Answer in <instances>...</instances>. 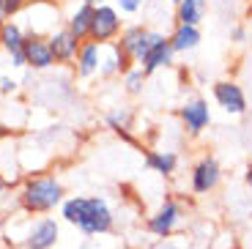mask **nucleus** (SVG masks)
<instances>
[{"instance_id":"nucleus-1","label":"nucleus","mask_w":252,"mask_h":249,"mask_svg":"<svg viewBox=\"0 0 252 249\" xmlns=\"http://www.w3.org/2000/svg\"><path fill=\"white\" fill-rule=\"evenodd\" d=\"M61 219L85 236H107L115 227V214L104 197L71 194L61 203Z\"/></svg>"},{"instance_id":"nucleus-2","label":"nucleus","mask_w":252,"mask_h":249,"mask_svg":"<svg viewBox=\"0 0 252 249\" xmlns=\"http://www.w3.org/2000/svg\"><path fill=\"white\" fill-rule=\"evenodd\" d=\"M63 184L55 175H28L19 184L17 203L25 214H50L63 203Z\"/></svg>"},{"instance_id":"nucleus-3","label":"nucleus","mask_w":252,"mask_h":249,"mask_svg":"<svg viewBox=\"0 0 252 249\" xmlns=\"http://www.w3.org/2000/svg\"><path fill=\"white\" fill-rule=\"evenodd\" d=\"M181 219H184V206L178 200L167 197V200H162V206H159L151 217L145 219V230L157 238H170L173 233L178 230Z\"/></svg>"},{"instance_id":"nucleus-4","label":"nucleus","mask_w":252,"mask_h":249,"mask_svg":"<svg viewBox=\"0 0 252 249\" xmlns=\"http://www.w3.org/2000/svg\"><path fill=\"white\" fill-rule=\"evenodd\" d=\"M121 33H124V22H121V14H118V8H113V6H99V8H94V22H91V41H96V44H113V41H118L121 38Z\"/></svg>"},{"instance_id":"nucleus-5","label":"nucleus","mask_w":252,"mask_h":249,"mask_svg":"<svg viewBox=\"0 0 252 249\" xmlns=\"http://www.w3.org/2000/svg\"><path fill=\"white\" fill-rule=\"evenodd\" d=\"M22 241L28 249H55L61 241V222L55 217H38L25 224Z\"/></svg>"},{"instance_id":"nucleus-6","label":"nucleus","mask_w":252,"mask_h":249,"mask_svg":"<svg viewBox=\"0 0 252 249\" xmlns=\"http://www.w3.org/2000/svg\"><path fill=\"white\" fill-rule=\"evenodd\" d=\"M220 181H222V167L211 154L200 156L195 162V167H192V173H189V187H192L195 194L214 192V189L220 187Z\"/></svg>"},{"instance_id":"nucleus-7","label":"nucleus","mask_w":252,"mask_h":249,"mask_svg":"<svg viewBox=\"0 0 252 249\" xmlns=\"http://www.w3.org/2000/svg\"><path fill=\"white\" fill-rule=\"evenodd\" d=\"M178 118H181L184 129H187L192 137L203 134V131L208 129V124H211V110H208V101L200 99V96L187 99L181 107H178Z\"/></svg>"},{"instance_id":"nucleus-8","label":"nucleus","mask_w":252,"mask_h":249,"mask_svg":"<svg viewBox=\"0 0 252 249\" xmlns=\"http://www.w3.org/2000/svg\"><path fill=\"white\" fill-rule=\"evenodd\" d=\"M154 38H157V31H148V28H143V25H132V28H124V33H121V38H118V47L132 58L134 63H140L143 55L148 52V47L154 44Z\"/></svg>"},{"instance_id":"nucleus-9","label":"nucleus","mask_w":252,"mask_h":249,"mask_svg":"<svg viewBox=\"0 0 252 249\" xmlns=\"http://www.w3.org/2000/svg\"><path fill=\"white\" fill-rule=\"evenodd\" d=\"M214 99L227 115H244L247 112V96L244 88L233 80H220L214 82Z\"/></svg>"},{"instance_id":"nucleus-10","label":"nucleus","mask_w":252,"mask_h":249,"mask_svg":"<svg viewBox=\"0 0 252 249\" xmlns=\"http://www.w3.org/2000/svg\"><path fill=\"white\" fill-rule=\"evenodd\" d=\"M132 63L134 61L121 50L118 41L104 44V50H101V63H99V77H104V80H110V77H115V74H124L126 77L129 71L134 69Z\"/></svg>"},{"instance_id":"nucleus-11","label":"nucleus","mask_w":252,"mask_h":249,"mask_svg":"<svg viewBox=\"0 0 252 249\" xmlns=\"http://www.w3.org/2000/svg\"><path fill=\"white\" fill-rule=\"evenodd\" d=\"M173 47H170V36H164V33L157 31V38H154V44L148 47V52L143 55V61H140V69L145 71V74H154L157 69H164V66H170L173 63Z\"/></svg>"},{"instance_id":"nucleus-12","label":"nucleus","mask_w":252,"mask_h":249,"mask_svg":"<svg viewBox=\"0 0 252 249\" xmlns=\"http://www.w3.org/2000/svg\"><path fill=\"white\" fill-rule=\"evenodd\" d=\"M22 52H25V61L31 69L36 71H44L55 66V55L50 50V41L47 36H28L25 44H22Z\"/></svg>"},{"instance_id":"nucleus-13","label":"nucleus","mask_w":252,"mask_h":249,"mask_svg":"<svg viewBox=\"0 0 252 249\" xmlns=\"http://www.w3.org/2000/svg\"><path fill=\"white\" fill-rule=\"evenodd\" d=\"M47 41H50V50H52V55H55V63H74L77 61V52H80L82 41L71 31H66V28L52 31L50 36H47Z\"/></svg>"},{"instance_id":"nucleus-14","label":"nucleus","mask_w":252,"mask_h":249,"mask_svg":"<svg viewBox=\"0 0 252 249\" xmlns=\"http://www.w3.org/2000/svg\"><path fill=\"white\" fill-rule=\"evenodd\" d=\"M101 44L96 41H82L80 44V52H77V61H74V69H77V77L88 80V77L99 74V63H101Z\"/></svg>"},{"instance_id":"nucleus-15","label":"nucleus","mask_w":252,"mask_h":249,"mask_svg":"<svg viewBox=\"0 0 252 249\" xmlns=\"http://www.w3.org/2000/svg\"><path fill=\"white\" fill-rule=\"evenodd\" d=\"M91 22H94V6H88V3H80V6L74 8V11L69 14V19H66V31H71L80 41H88L91 36Z\"/></svg>"},{"instance_id":"nucleus-16","label":"nucleus","mask_w":252,"mask_h":249,"mask_svg":"<svg viewBox=\"0 0 252 249\" xmlns=\"http://www.w3.org/2000/svg\"><path fill=\"white\" fill-rule=\"evenodd\" d=\"M145 167L151 173H159V175H173L178 167V154L176 151H148L145 154Z\"/></svg>"},{"instance_id":"nucleus-17","label":"nucleus","mask_w":252,"mask_h":249,"mask_svg":"<svg viewBox=\"0 0 252 249\" xmlns=\"http://www.w3.org/2000/svg\"><path fill=\"white\" fill-rule=\"evenodd\" d=\"M200 44V28L195 25H176V31L170 33V47L173 52H192Z\"/></svg>"},{"instance_id":"nucleus-18","label":"nucleus","mask_w":252,"mask_h":249,"mask_svg":"<svg viewBox=\"0 0 252 249\" xmlns=\"http://www.w3.org/2000/svg\"><path fill=\"white\" fill-rule=\"evenodd\" d=\"M107 126L118 134L121 140H126V143H132V145H137V140H134V134L129 129H132V112L126 110V107H118V110H110L107 112Z\"/></svg>"},{"instance_id":"nucleus-19","label":"nucleus","mask_w":252,"mask_h":249,"mask_svg":"<svg viewBox=\"0 0 252 249\" xmlns=\"http://www.w3.org/2000/svg\"><path fill=\"white\" fill-rule=\"evenodd\" d=\"M206 17V0H181L176 6V25H200Z\"/></svg>"},{"instance_id":"nucleus-20","label":"nucleus","mask_w":252,"mask_h":249,"mask_svg":"<svg viewBox=\"0 0 252 249\" xmlns=\"http://www.w3.org/2000/svg\"><path fill=\"white\" fill-rule=\"evenodd\" d=\"M25 28L19 25V22H11L8 19L6 25L0 28V50L6 52V55H11V52H19L22 50V44H25Z\"/></svg>"},{"instance_id":"nucleus-21","label":"nucleus","mask_w":252,"mask_h":249,"mask_svg":"<svg viewBox=\"0 0 252 249\" xmlns=\"http://www.w3.org/2000/svg\"><path fill=\"white\" fill-rule=\"evenodd\" d=\"M124 80H126V93L137 96V93H143V85H145V80H148V74H145V71L137 66V69H132L129 74L124 77Z\"/></svg>"},{"instance_id":"nucleus-22","label":"nucleus","mask_w":252,"mask_h":249,"mask_svg":"<svg viewBox=\"0 0 252 249\" xmlns=\"http://www.w3.org/2000/svg\"><path fill=\"white\" fill-rule=\"evenodd\" d=\"M0 6H3V11H6V17H17L22 8H25V0H0Z\"/></svg>"},{"instance_id":"nucleus-23","label":"nucleus","mask_w":252,"mask_h":249,"mask_svg":"<svg viewBox=\"0 0 252 249\" xmlns=\"http://www.w3.org/2000/svg\"><path fill=\"white\" fill-rule=\"evenodd\" d=\"M17 88H19V82L14 80V77H8V74L0 77V93L3 96H14L17 93Z\"/></svg>"},{"instance_id":"nucleus-24","label":"nucleus","mask_w":252,"mask_h":249,"mask_svg":"<svg viewBox=\"0 0 252 249\" xmlns=\"http://www.w3.org/2000/svg\"><path fill=\"white\" fill-rule=\"evenodd\" d=\"M145 0H118V11L124 14H137L140 8H143Z\"/></svg>"},{"instance_id":"nucleus-25","label":"nucleus","mask_w":252,"mask_h":249,"mask_svg":"<svg viewBox=\"0 0 252 249\" xmlns=\"http://www.w3.org/2000/svg\"><path fill=\"white\" fill-rule=\"evenodd\" d=\"M8 63H11L14 69H25V66H28L25 52H22V50H19V52H11V55H8Z\"/></svg>"},{"instance_id":"nucleus-26","label":"nucleus","mask_w":252,"mask_h":249,"mask_svg":"<svg viewBox=\"0 0 252 249\" xmlns=\"http://www.w3.org/2000/svg\"><path fill=\"white\" fill-rule=\"evenodd\" d=\"M230 38H233L236 44H244V38H247V28H241V25H236L233 31H230Z\"/></svg>"},{"instance_id":"nucleus-27","label":"nucleus","mask_w":252,"mask_h":249,"mask_svg":"<svg viewBox=\"0 0 252 249\" xmlns=\"http://www.w3.org/2000/svg\"><path fill=\"white\" fill-rule=\"evenodd\" d=\"M8 189H11V187H8V181L3 178V175H0V206L6 203V194H8Z\"/></svg>"},{"instance_id":"nucleus-28","label":"nucleus","mask_w":252,"mask_h":249,"mask_svg":"<svg viewBox=\"0 0 252 249\" xmlns=\"http://www.w3.org/2000/svg\"><path fill=\"white\" fill-rule=\"evenodd\" d=\"M244 178H247V187H250V189H252V162H250V164H247V175H244Z\"/></svg>"},{"instance_id":"nucleus-29","label":"nucleus","mask_w":252,"mask_h":249,"mask_svg":"<svg viewBox=\"0 0 252 249\" xmlns=\"http://www.w3.org/2000/svg\"><path fill=\"white\" fill-rule=\"evenodd\" d=\"M82 3H88V6L99 8V6H104V3H107V0H82Z\"/></svg>"},{"instance_id":"nucleus-30","label":"nucleus","mask_w":252,"mask_h":249,"mask_svg":"<svg viewBox=\"0 0 252 249\" xmlns=\"http://www.w3.org/2000/svg\"><path fill=\"white\" fill-rule=\"evenodd\" d=\"M6 22H8V17H6V11H3V6H0V28L6 25Z\"/></svg>"},{"instance_id":"nucleus-31","label":"nucleus","mask_w":252,"mask_h":249,"mask_svg":"<svg viewBox=\"0 0 252 249\" xmlns=\"http://www.w3.org/2000/svg\"><path fill=\"white\" fill-rule=\"evenodd\" d=\"M247 28L252 31V11H250V17H247Z\"/></svg>"},{"instance_id":"nucleus-32","label":"nucleus","mask_w":252,"mask_h":249,"mask_svg":"<svg viewBox=\"0 0 252 249\" xmlns=\"http://www.w3.org/2000/svg\"><path fill=\"white\" fill-rule=\"evenodd\" d=\"M170 3H176V6H178V3H181V0H170Z\"/></svg>"}]
</instances>
